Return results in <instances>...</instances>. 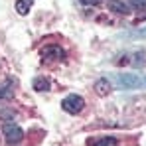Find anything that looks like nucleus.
<instances>
[{"label":"nucleus","mask_w":146,"mask_h":146,"mask_svg":"<svg viewBox=\"0 0 146 146\" xmlns=\"http://www.w3.org/2000/svg\"><path fill=\"white\" fill-rule=\"evenodd\" d=\"M117 87L121 89H142L146 87V77H140L136 73H119L115 75Z\"/></svg>","instance_id":"nucleus-1"},{"label":"nucleus","mask_w":146,"mask_h":146,"mask_svg":"<svg viewBox=\"0 0 146 146\" xmlns=\"http://www.w3.org/2000/svg\"><path fill=\"white\" fill-rule=\"evenodd\" d=\"M2 134H4L6 144H10V146H18L22 140H24V130L12 121L2 122Z\"/></svg>","instance_id":"nucleus-2"},{"label":"nucleus","mask_w":146,"mask_h":146,"mask_svg":"<svg viewBox=\"0 0 146 146\" xmlns=\"http://www.w3.org/2000/svg\"><path fill=\"white\" fill-rule=\"evenodd\" d=\"M61 109L65 113H69V115H79L85 109V101L79 95H69V97H65L61 101Z\"/></svg>","instance_id":"nucleus-3"},{"label":"nucleus","mask_w":146,"mask_h":146,"mask_svg":"<svg viewBox=\"0 0 146 146\" xmlns=\"http://www.w3.org/2000/svg\"><path fill=\"white\" fill-rule=\"evenodd\" d=\"M93 89H95V93H97L99 97H105V95H109V93L113 91V85H111L109 77H101V79H97V81H95Z\"/></svg>","instance_id":"nucleus-4"},{"label":"nucleus","mask_w":146,"mask_h":146,"mask_svg":"<svg viewBox=\"0 0 146 146\" xmlns=\"http://www.w3.org/2000/svg\"><path fill=\"white\" fill-rule=\"evenodd\" d=\"M109 10L113 12V14H119V16H126V14H130V6L128 4H124L122 0H109Z\"/></svg>","instance_id":"nucleus-5"},{"label":"nucleus","mask_w":146,"mask_h":146,"mask_svg":"<svg viewBox=\"0 0 146 146\" xmlns=\"http://www.w3.org/2000/svg\"><path fill=\"white\" fill-rule=\"evenodd\" d=\"M42 57H44V61H59L63 57V51H61V48H57V46H48V48L42 51Z\"/></svg>","instance_id":"nucleus-6"},{"label":"nucleus","mask_w":146,"mask_h":146,"mask_svg":"<svg viewBox=\"0 0 146 146\" xmlns=\"http://www.w3.org/2000/svg\"><path fill=\"white\" fill-rule=\"evenodd\" d=\"M89 146H117L115 136H103V138H91Z\"/></svg>","instance_id":"nucleus-7"},{"label":"nucleus","mask_w":146,"mask_h":146,"mask_svg":"<svg viewBox=\"0 0 146 146\" xmlns=\"http://www.w3.org/2000/svg\"><path fill=\"white\" fill-rule=\"evenodd\" d=\"M32 4H34V0H16V12H18L20 16H26V14H30V8H32Z\"/></svg>","instance_id":"nucleus-8"},{"label":"nucleus","mask_w":146,"mask_h":146,"mask_svg":"<svg viewBox=\"0 0 146 146\" xmlns=\"http://www.w3.org/2000/svg\"><path fill=\"white\" fill-rule=\"evenodd\" d=\"M49 89V81L46 77H36L34 79V91H38V93H46Z\"/></svg>","instance_id":"nucleus-9"},{"label":"nucleus","mask_w":146,"mask_h":146,"mask_svg":"<svg viewBox=\"0 0 146 146\" xmlns=\"http://www.w3.org/2000/svg\"><path fill=\"white\" fill-rule=\"evenodd\" d=\"M16 117V111L14 109H6V111H0V121H12Z\"/></svg>","instance_id":"nucleus-10"},{"label":"nucleus","mask_w":146,"mask_h":146,"mask_svg":"<svg viewBox=\"0 0 146 146\" xmlns=\"http://www.w3.org/2000/svg\"><path fill=\"white\" fill-rule=\"evenodd\" d=\"M128 6L140 12V10H146V0H128Z\"/></svg>","instance_id":"nucleus-11"},{"label":"nucleus","mask_w":146,"mask_h":146,"mask_svg":"<svg viewBox=\"0 0 146 146\" xmlns=\"http://www.w3.org/2000/svg\"><path fill=\"white\" fill-rule=\"evenodd\" d=\"M10 95H12V85H6L0 89V99H8Z\"/></svg>","instance_id":"nucleus-12"},{"label":"nucleus","mask_w":146,"mask_h":146,"mask_svg":"<svg viewBox=\"0 0 146 146\" xmlns=\"http://www.w3.org/2000/svg\"><path fill=\"white\" fill-rule=\"evenodd\" d=\"M132 36H134V38H144V40H146V28H142V30H138V32H134Z\"/></svg>","instance_id":"nucleus-13"},{"label":"nucleus","mask_w":146,"mask_h":146,"mask_svg":"<svg viewBox=\"0 0 146 146\" xmlns=\"http://www.w3.org/2000/svg\"><path fill=\"white\" fill-rule=\"evenodd\" d=\"M83 4H87V6H95V4H99L101 0H81Z\"/></svg>","instance_id":"nucleus-14"}]
</instances>
